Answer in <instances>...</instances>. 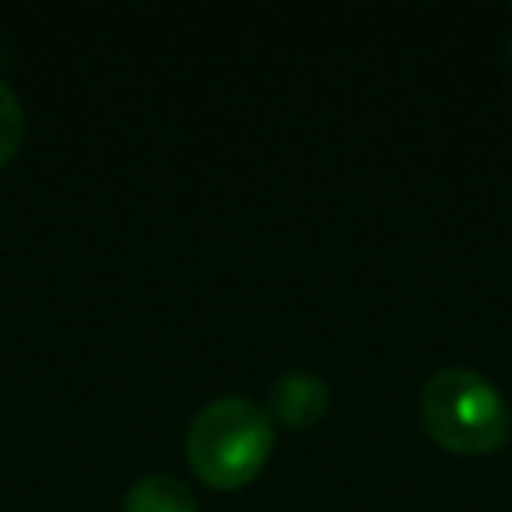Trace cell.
Instances as JSON below:
<instances>
[{
  "label": "cell",
  "mask_w": 512,
  "mask_h": 512,
  "mask_svg": "<svg viewBox=\"0 0 512 512\" xmlns=\"http://www.w3.org/2000/svg\"><path fill=\"white\" fill-rule=\"evenodd\" d=\"M25 141V109L15 88L0 78V169L18 155Z\"/></svg>",
  "instance_id": "cell-5"
},
{
  "label": "cell",
  "mask_w": 512,
  "mask_h": 512,
  "mask_svg": "<svg viewBox=\"0 0 512 512\" xmlns=\"http://www.w3.org/2000/svg\"><path fill=\"white\" fill-rule=\"evenodd\" d=\"M421 425L449 453H495L509 439L502 390L474 369H439L421 390Z\"/></svg>",
  "instance_id": "cell-2"
},
{
  "label": "cell",
  "mask_w": 512,
  "mask_h": 512,
  "mask_svg": "<svg viewBox=\"0 0 512 512\" xmlns=\"http://www.w3.org/2000/svg\"><path fill=\"white\" fill-rule=\"evenodd\" d=\"M274 449V421L246 397H218L204 404L186 432V460L193 474L218 491L246 488L267 467Z\"/></svg>",
  "instance_id": "cell-1"
},
{
  "label": "cell",
  "mask_w": 512,
  "mask_h": 512,
  "mask_svg": "<svg viewBox=\"0 0 512 512\" xmlns=\"http://www.w3.org/2000/svg\"><path fill=\"white\" fill-rule=\"evenodd\" d=\"M123 512H200L193 491L169 474H148L130 484Z\"/></svg>",
  "instance_id": "cell-4"
},
{
  "label": "cell",
  "mask_w": 512,
  "mask_h": 512,
  "mask_svg": "<svg viewBox=\"0 0 512 512\" xmlns=\"http://www.w3.org/2000/svg\"><path fill=\"white\" fill-rule=\"evenodd\" d=\"M330 407V386L313 372H288L271 386V421L302 432L313 428Z\"/></svg>",
  "instance_id": "cell-3"
}]
</instances>
